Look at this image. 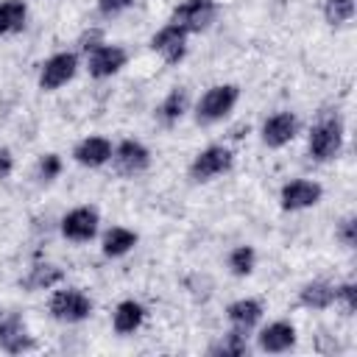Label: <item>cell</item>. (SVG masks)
Returning <instances> with one entry per match:
<instances>
[{"label": "cell", "instance_id": "cell-29", "mask_svg": "<svg viewBox=\"0 0 357 357\" xmlns=\"http://www.w3.org/2000/svg\"><path fill=\"white\" fill-rule=\"evenodd\" d=\"M137 0H95V8L103 20H114L120 14H126L128 8H134Z\"/></svg>", "mask_w": 357, "mask_h": 357}, {"label": "cell", "instance_id": "cell-25", "mask_svg": "<svg viewBox=\"0 0 357 357\" xmlns=\"http://www.w3.org/2000/svg\"><path fill=\"white\" fill-rule=\"evenodd\" d=\"M321 14H324V22L332 28L349 25L354 20V0H324Z\"/></svg>", "mask_w": 357, "mask_h": 357}, {"label": "cell", "instance_id": "cell-3", "mask_svg": "<svg viewBox=\"0 0 357 357\" xmlns=\"http://www.w3.org/2000/svg\"><path fill=\"white\" fill-rule=\"evenodd\" d=\"M92 310H95V301L81 287L59 284L47 298V312L59 324H84L92 315Z\"/></svg>", "mask_w": 357, "mask_h": 357}, {"label": "cell", "instance_id": "cell-24", "mask_svg": "<svg viewBox=\"0 0 357 357\" xmlns=\"http://www.w3.org/2000/svg\"><path fill=\"white\" fill-rule=\"evenodd\" d=\"M226 268H229V273H231V276H237V279L251 276V273H254V268H257V248H254V245H248V243L234 245V248L226 254Z\"/></svg>", "mask_w": 357, "mask_h": 357}, {"label": "cell", "instance_id": "cell-6", "mask_svg": "<svg viewBox=\"0 0 357 357\" xmlns=\"http://www.w3.org/2000/svg\"><path fill=\"white\" fill-rule=\"evenodd\" d=\"M220 14V3L218 0H181L178 6H173L167 22L178 25L184 33H204L215 25Z\"/></svg>", "mask_w": 357, "mask_h": 357}, {"label": "cell", "instance_id": "cell-14", "mask_svg": "<svg viewBox=\"0 0 357 357\" xmlns=\"http://www.w3.org/2000/svg\"><path fill=\"white\" fill-rule=\"evenodd\" d=\"M187 39H190V33H184L178 25L165 22V25L151 36L148 45H151V50H153L165 64H178V61H184V56H187V50H190Z\"/></svg>", "mask_w": 357, "mask_h": 357}, {"label": "cell", "instance_id": "cell-8", "mask_svg": "<svg viewBox=\"0 0 357 357\" xmlns=\"http://www.w3.org/2000/svg\"><path fill=\"white\" fill-rule=\"evenodd\" d=\"M126 64H128V50L114 42H100L89 53H84V70L95 81H106V78L117 75Z\"/></svg>", "mask_w": 357, "mask_h": 357}, {"label": "cell", "instance_id": "cell-31", "mask_svg": "<svg viewBox=\"0 0 357 357\" xmlns=\"http://www.w3.org/2000/svg\"><path fill=\"white\" fill-rule=\"evenodd\" d=\"M14 165H17L14 151L6 148V145H0V181H6V178L14 173Z\"/></svg>", "mask_w": 357, "mask_h": 357}, {"label": "cell", "instance_id": "cell-9", "mask_svg": "<svg viewBox=\"0 0 357 357\" xmlns=\"http://www.w3.org/2000/svg\"><path fill=\"white\" fill-rule=\"evenodd\" d=\"M298 131H301V123H298L296 112L279 109V112H273V114H268V117L262 120V126H259V139H262L265 148L279 151V148L290 145V142L298 137Z\"/></svg>", "mask_w": 357, "mask_h": 357}, {"label": "cell", "instance_id": "cell-13", "mask_svg": "<svg viewBox=\"0 0 357 357\" xmlns=\"http://www.w3.org/2000/svg\"><path fill=\"white\" fill-rule=\"evenodd\" d=\"M36 340L20 312H0V351L6 354H25L33 351Z\"/></svg>", "mask_w": 357, "mask_h": 357}, {"label": "cell", "instance_id": "cell-30", "mask_svg": "<svg viewBox=\"0 0 357 357\" xmlns=\"http://www.w3.org/2000/svg\"><path fill=\"white\" fill-rule=\"evenodd\" d=\"M100 42H106V39H103V31H98V28L84 31V36L78 39V50H81V53H89V50H92V47H98Z\"/></svg>", "mask_w": 357, "mask_h": 357}, {"label": "cell", "instance_id": "cell-1", "mask_svg": "<svg viewBox=\"0 0 357 357\" xmlns=\"http://www.w3.org/2000/svg\"><path fill=\"white\" fill-rule=\"evenodd\" d=\"M240 103V86L237 84H212L201 92V98L192 106V120L198 126H218L223 123Z\"/></svg>", "mask_w": 357, "mask_h": 357}, {"label": "cell", "instance_id": "cell-10", "mask_svg": "<svg viewBox=\"0 0 357 357\" xmlns=\"http://www.w3.org/2000/svg\"><path fill=\"white\" fill-rule=\"evenodd\" d=\"M151 148L137 139V137H123L120 142H114L112 151V165L120 176H139L151 167Z\"/></svg>", "mask_w": 357, "mask_h": 357}, {"label": "cell", "instance_id": "cell-20", "mask_svg": "<svg viewBox=\"0 0 357 357\" xmlns=\"http://www.w3.org/2000/svg\"><path fill=\"white\" fill-rule=\"evenodd\" d=\"M187 112H190V92H187L184 86H170L167 95L156 103L153 117H156L162 126L170 128V126H176Z\"/></svg>", "mask_w": 357, "mask_h": 357}, {"label": "cell", "instance_id": "cell-21", "mask_svg": "<svg viewBox=\"0 0 357 357\" xmlns=\"http://www.w3.org/2000/svg\"><path fill=\"white\" fill-rule=\"evenodd\" d=\"M64 282V271L56 262H36L28 268V273L20 279V284L25 287V293H42V290H53Z\"/></svg>", "mask_w": 357, "mask_h": 357}, {"label": "cell", "instance_id": "cell-19", "mask_svg": "<svg viewBox=\"0 0 357 357\" xmlns=\"http://www.w3.org/2000/svg\"><path fill=\"white\" fill-rule=\"evenodd\" d=\"M139 243V234L128 226H109L103 234H100V254L106 259H120L126 254H131Z\"/></svg>", "mask_w": 357, "mask_h": 357}, {"label": "cell", "instance_id": "cell-5", "mask_svg": "<svg viewBox=\"0 0 357 357\" xmlns=\"http://www.w3.org/2000/svg\"><path fill=\"white\" fill-rule=\"evenodd\" d=\"M81 67V56L78 50H56L50 53L42 64H39V73H36V86L42 92H59L61 86H67L75 73Z\"/></svg>", "mask_w": 357, "mask_h": 357}, {"label": "cell", "instance_id": "cell-23", "mask_svg": "<svg viewBox=\"0 0 357 357\" xmlns=\"http://www.w3.org/2000/svg\"><path fill=\"white\" fill-rule=\"evenodd\" d=\"M251 351V343H248V335L245 332H237L229 326V332L218 335L215 343H209L206 354L212 357H245Z\"/></svg>", "mask_w": 357, "mask_h": 357}, {"label": "cell", "instance_id": "cell-22", "mask_svg": "<svg viewBox=\"0 0 357 357\" xmlns=\"http://www.w3.org/2000/svg\"><path fill=\"white\" fill-rule=\"evenodd\" d=\"M28 25L25 0H0V36H17Z\"/></svg>", "mask_w": 357, "mask_h": 357}, {"label": "cell", "instance_id": "cell-27", "mask_svg": "<svg viewBox=\"0 0 357 357\" xmlns=\"http://www.w3.org/2000/svg\"><path fill=\"white\" fill-rule=\"evenodd\" d=\"M335 304H340L346 312H354L357 310V282H351V279L337 282L335 284Z\"/></svg>", "mask_w": 357, "mask_h": 357}, {"label": "cell", "instance_id": "cell-16", "mask_svg": "<svg viewBox=\"0 0 357 357\" xmlns=\"http://www.w3.org/2000/svg\"><path fill=\"white\" fill-rule=\"evenodd\" d=\"M262 315H265V304L254 296H240L226 307L229 326L237 329V332H245V335H251L262 324Z\"/></svg>", "mask_w": 357, "mask_h": 357}, {"label": "cell", "instance_id": "cell-17", "mask_svg": "<svg viewBox=\"0 0 357 357\" xmlns=\"http://www.w3.org/2000/svg\"><path fill=\"white\" fill-rule=\"evenodd\" d=\"M145 315H148V310H145L142 301H137V298L117 301L114 310H112V329H114V335H120V337L134 335L145 324Z\"/></svg>", "mask_w": 357, "mask_h": 357}, {"label": "cell", "instance_id": "cell-4", "mask_svg": "<svg viewBox=\"0 0 357 357\" xmlns=\"http://www.w3.org/2000/svg\"><path fill=\"white\" fill-rule=\"evenodd\" d=\"M231 167H234V151L223 142H212L192 156V162L187 165V176L192 184H209L226 176Z\"/></svg>", "mask_w": 357, "mask_h": 357}, {"label": "cell", "instance_id": "cell-12", "mask_svg": "<svg viewBox=\"0 0 357 357\" xmlns=\"http://www.w3.org/2000/svg\"><path fill=\"white\" fill-rule=\"evenodd\" d=\"M254 332H257V349L262 354H287L290 349H296V340H298V332L293 321L287 318L268 321L265 326H257Z\"/></svg>", "mask_w": 357, "mask_h": 357}, {"label": "cell", "instance_id": "cell-18", "mask_svg": "<svg viewBox=\"0 0 357 357\" xmlns=\"http://www.w3.org/2000/svg\"><path fill=\"white\" fill-rule=\"evenodd\" d=\"M298 307L310 310V312H324L329 307H335V282H326V279H310L298 287V296H296Z\"/></svg>", "mask_w": 357, "mask_h": 357}, {"label": "cell", "instance_id": "cell-26", "mask_svg": "<svg viewBox=\"0 0 357 357\" xmlns=\"http://www.w3.org/2000/svg\"><path fill=\"white\" fill-rule=\"evenodd\" d=\"M61 170H64V159L50 151V153H42V156L36 159L33 176H36L42 184H50V181H56V178L61 176Z\"/></svg>", "mask_w": 357, "mask_h": 357}, {"label": "cell", "instance_id": "cell-15", "mask_svg": "<svg viewBox=\"0 0 357 357\" xmlns=\"http://www.w3.org/2000/svg\"><path fill=\"white\" fill-rule=\"evenodd\" d=\"M112 151H114V142L109 137L89 134V137H84V139H78L73 145V153L70 156H73L75 165H81L86 170H98V167H103V165L112 162Z\"/></svg>", "mask_w": 357, "mask_h": 357}, {"label": "cell", "instance_id": "cell-28", "mask_svg": "<svg viewBox=\"0 0 357 357\" xmlns=\"http://www.w3.org/2000/svg\"><path fill=\"white\" fill-rule=\"evenodd\" d=\"M335 240H337L343 248H354V245H357V218H354V215H346V218L335 226Z\"/></svg>", "mask_w": 357, "mask_h": 357}, {"label": "cell", "instance_id": "cell-11", "mask_svg": "<svg viewBox=\"0 0 357 357\" xmlns=\"http://www.w3.org/2000/svg\"><path fill=\"white\" fill-rule=\"evenodd\" d=\"M324 198V187L315 178H290L279 187V206L284 212H304L318 206Z\"/></svg>", "mask_w": 357, "mask_h": 357}, {"label": "cell", "instance_id": "cell-7", "mask_svg": "<svg viewBox=\"0 0 357 357\" xmlns=\"http://www.w3.org/2000/svg\"><path fill=\"white\" fill-rule=\"evenodd\" d=\"M59 231L67 243H75V245H84L89 240L98 237L100 231V212L98 206L92 204H78L73 209H67L59 220Z\"/></svg>", "mask_w": 357, "mask_h": 357}, {"label": "cell", "instance_id": "cell-2", "mask_svg": "<svg viewBox=\"0 0 357 357\" xmlns=\"http://www.w3.org/2000/svg\"><path fill=\"white\" fill-rule=\"evenodd\" d=\"M346 128L337 114H321L307 131V153L312 162H332L340 156Z\"/></svg>", "mask_w": 357, "mask_h": 357}]
</instances>
